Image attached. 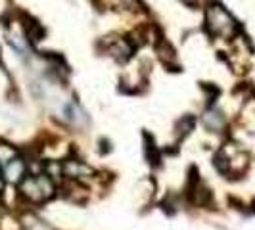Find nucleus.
<instances>
[{
    "label": "nucleus",
    "mask_w": 255,
    "mask_h": 230,
    "mask_svg": "<svg viewBox=\"0 0 255 230\" xmlns=\"http://www.w3.org/2000/svg\"><path fill=\"white\" fill-rule=\"evenodd\" d=\"M204 123L207 128H213V130H219V128L225 125V119L221 117L219 112H213V110H209L207 114L204 115Z\"/></svg>",
    "instance_id": "39448f33"
},
{
    "label": "nucleus",
    "mask_w": 255,
    "mask_h": 230,
    "mask_svg": "<svg viewBox=\"0 0 255 230\" xmlns=\"http://www.w3.org/2000/svg\"><path fill=\"white\" fill-rule=\"evenodd\" d=\"M19 192L29 202L42 204V202L50 200L52 196H54V182L44 173L42 175H35V177H25V179L21 180Z\"/></svg>",
    "instance_id": "f03ea898"
},
{
    "label": "nucleus",
    "mask_w": 255,
    "mask_h": 230,
    "mask_svg": "<svg viewBox=\"0 0 255 230\" xmlns=\"http://www.w3.org/2000/svg\"><path fill=\"white\" fill-rule=\"evenodd\" d=\"M65 115H67V119H69L71 123H75L77 127H83V125H87V121H89L85 112H83L75 102L69 104V106L65 108Z\"/></svg>",
    "instance_id": "20e7f679"
},
{
    "label": "nucleus",
    "mask_w": 255,
    "mask_h": 230,
    "mask_svg": "<svg viewBox=\"0 0 255 230\" xmlns=\"http://www.w3.org/2000/svg\"><path fill=\"white\" fill-rule=\"evenodd\" d=\"M4 177H2V173H0V192H2V188H4Z\"/></svg>",
    "instance_id": "6e6552de"
},
{
    "label": "nucleus",
    "mask_w": 255,
    "mask_h": 230,
    "mask_svg": "<svg viewBox=\"0 0 255 230\" xmlns=\"http://www.w3.org/2000/svg\"><path fill=\"white\" fill-rule=\"evenodd\" d=\"M182 2H184V4H194L196 0H182Z\"/></svg>",
    "instance_id": "1a4fd4ad"
},
{
    "label": "nucleus",
    "mask_w": 255,
    "mask_h": 230,
    "mask_svg": "<svg viewBox=\"0 0 255 230\" xmlns=\"http://www.w3.org/2000/svg\"><path fill=\"white\" fill-rule=\"evenodd\" d=\"M205 27L209 29L211 35L229 38L238 31V23L219 2H209L205 8Z\"/></svg>",
    "instance_id": "f257e3e1"
},
{
    "label": "nucleus",
    "mask_w": 255,
    "mask_h": 230,
    "mask_svg": "<svg viewBox=\"0 0 255 230\" xmlns=\"http://www.w3.org/2000/svg\"><path fill=\"white\" fill-rule=\"evenodd\" d=\"M192 127H194V119L192 117H184L182 121H179V125H177V130H179L180 136H186L188 132L192 130Z\"/></svg>",
    "instance_id": "0eeeda50"
},
{
    "label": "nucleus",
    "mask_w": 255,
    "mask_h": 230,
    "mask_svg": "<svg viewBox=\"0 0 255 230\" xmlns=\"http://www.w3.org/2000/svg\"><path fill=\"white\" fill-rule=\"evenodd\" d=\"M27 173V163L21 159V157H13L12 161L6 163V169H4V179L12 184H21V180L25 179Z\"/></svg>",
    "instance_id": "7ed1b4c3"
},
{
    "label": "nucleus",
    "mask_w": 255,
    "mask_h": 230,
    "mask_svg": "<svg viewBox=\"0 0 255 230\" xmlns=\"http://www.w3.org/2000/svg\"><path fill=\"white\" fill-rule=\"evenodd\" d=\"M13 157H17L15 148L6 144V142H0V163H8V161H12Z\"/></svg>",
    "instance_id": "423d86ee"
}]
</instances>
